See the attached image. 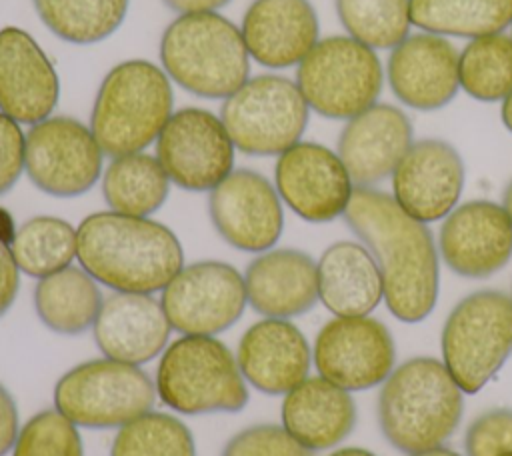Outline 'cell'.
<instances>
[{
  "label": "cell",
  "mask_w": 512,
  "mask_h": 456,
  "mask_svg": "<svg viewBox=\"0 0 512 456\" xmlns=\"http://www.w3.org/2000/svg\"><path fill=\"white\" fill-rule=\"evenodd\" d=\"M348 228L374 256L392 316L414 324L438 300V248L428 226L406 214L392 194L354 186L342 214Z\"/></svg>",
  "instance_id": "obj_1"
},
{
  "label": "cell",
  "mask_w": 512,
  "mask_h": 456,
  "mask_svg": "<svg viewBox=\"0 0 512 456\" xmlns=\"http://www.w3.org/2000/svg\"><path fill=\"white\" fill-rule=\"evenodd\" d=\"M76 258L96 282L140 294L162 290L184 266L180 240L168 226L114 210L80 222Z\"/></svg>",
  "instance_id": "obj_2"
},
{
  "label": "cell",
  "mask_w": 512,
  "mask_h": 456,
  "mask_svg": "<svg viewBox=\"0 0 512 456\" xmlns=\"http://www.w3.org/2000/svg\"><path fill=\"white\" fill-rule=\"evenodd\" d=\"M462 388L444 362L418 356L396 366L378 394V424L400 452L414 454L442 446L464 412Z\"/></svg>",
  "instance_id": "obj_3"
},
{
  "label": "cell",
  "mask_w": 512,
  "mask_h": 456,
  "mask_svg": "<svg viewBox=\"0 0 512 456\" xmlns=\"http://www.w3.org/2000/svg\"><path fill=\"white\" fill-rule=\"evenodd\" d=\"M162 70L200 98H228L250 74V54L236 24L216 12L180 14L160 38Z\"/></svg>",
  "instance_id": "obj_4"
},
{
  "label": "cell",
  "mask_w": 512,
  "mask_h": 456,
  "mask_svg": "<svg viewBox=\"0 0 512 456\" xmlns=\"http://www.w3.org/2000/svg\"><path fill=\"white\" fill-rule=\"evenodd\" d=\"M168 74L148 60H124L102 80L90 116V130L104 156L142 152L158 140L172 116Z\"/></svg>",
  "instance_id": "obj_5"
},
{
  "label": "cell",
  "mask_w": 512,
  "mask_h": 456,
  "mask_svg": "<svg viewBox=\"0 0 512 456\" xmlns=\"http://www.w3.org/2000/svg\"><path fill=\"white\" fill-rule=\"evenodd\" d=\"M154 384L180 414L240 412L248 402L238 360L214 336H182L164 348Z\"/></svg>",
  "instance_id": "obj_6"
},
{
  "label": "cell",
  "mask_w": 512,
  "mask_h": 456,
  "mask_svg": "<svg viewBox=\"0 0 512 456\" xmlns=\"http://www.w3.org/2000/svg\"><path fill=\"white\" fill-rule=\"evenodd\" d=\"M442 362L464 394L480 392L512 354V296L478 290L464 296L442 328Z\"/></svg>",
  "instance_id": "obj_7"
},
{
  "label": "cell",
  "mask_w": 512,
  "mask_h": 456,
  "mask_svg": "<svg viewBox=\"0 0 512 456\" xmlns=\"http://www.w3.org/2000/svg\"><path fill=\"white\" fill-rule=\"evenodd\" d=\"M382 84L376 50L352 36L318 40L296 70V86L308 108L332 120H350L374 106Z\"/></svg>",
  "instance_id": "obj_8"
},
{
  "label": "cell",
  "mask_w": 512,
  "mask_h": 456,
  "mask_svg": "<svg viewBox=\"0 0 512 456\" xmlns=\"http://www.w3.org/2000/svg\"><path fill=\"white\" fill-rule=\"evenodd\" d=\"M156 384L136 364L98 358L70 368L54 386L56 408L84 428H120L150 412Z\"/></svg>",
  "instance_id": "obj_9"
},
{
  "label": "cell",
  "mask_w": 512,
  "mask_h": 456,
  "mask_svg": "<svg viewBox=\"0 0 512 456\" xmlns=\"http://www.w3.org/2000/svg\"><path fill=\"white\" fill-rule=\"evenodd\" d=\"M310 108L290 78L260 74L230 94L220 120L234 146L250 156H280L298 144Z\"/></svg>",
  "instance_id": "obj_10"
},
{
  "label": "cell",
  "mask_w": 512,
  "mask_h": 456,
  "mask_svg": "<svg viewBox=\"0 0 512 456\" xmlns=\"http://www.w3.org/2000/svg\"><path fill=\"white\" fill-rule=\"evenodd\" d=\"M102 158L92 130L72 116H48L26 132L24 170L50 196L88 192L102 174Z\"/></svg>",
  "instance_id": "obj_11"
},
{
  "label": "cell",
  "mask_w": 512,
  "mask_h": 456,
  "mask_svg": "<svg viewBox=\"0 0 512 456\" xmlns=\"http://www.w3.org/2000/svg\"><path fill=\"white\" fill-rule=\"evenodd\" d=\"M248 298L244 276L216 260L182 266L162 288L160 304L182 336H214L230 328L244 312Z\"/></svg>",
  "instance_id": "obj_12"
},
{
  "label": "cell",
  "mask_w": 512,
  "mask_h": 456,
  "mask_svg": "<svg viewBox=\"0 0 512 456\" xmlns=\"http://www.w3.org/2000/svg\"><path fill=\"white\" fill-rule=\"evenodd\" d=\"M234 148L220 116L188 106L168 118L156 140V158L170 182L190 192H204L232 172Z\"/></svg>",
  "instance_id": "obj_13"
},
{
  "label": "cell",
  "mask_w": 512,
  "mask_h": 456,
  "mask_svg": "<svg viewBox=\"0 0 512 456\" xmlns=\"http://www.w3.org/2000/svg\"><path fill=\"white\" fill-rule=\"evenodd\" d=\"M318 374L336 386L358 392L382 384L396 364L394 338L372 316H334L314 340Z\"/></svg>",
  "instance_id": "obj_14"
},
{
  "label": "cell",
  "mask_w": 512,
  "mask_h": 456,
  "mask_svg": "<svg viewBox=\"0 0 512 456\" xmlns=\"http://www.w3.org/2000/svg\"><path fill=\"white\" fill-rule=\"evenodd\" d=\"M280 200L306 222H330L344 214L354 192L340 156L318 142H298L274 168Z\"/></svg>",
  "instance_id": "obj_15"
},
{
  "label": "cell",
  "mask_w": 512,
  "mask_h": 456,
  "mask_svg": "<svg viewBox=\"0 0 512 456\" xmlns=\"http://www.w3.org/2000/svg\"><path fill=\"white\" fill-rule=\"evenodd\" d=\"M208 212L216 232L242 252L270 250L284 228L282 200L258 172L232 170L208 196Z\"/></svg>",
  "instance_id": "obj_16"
},
{
  "label": "cell",
  "mask_w": 512,
  "mask_h": 456,
  "mask_svg": "<svg viewBox=\"0 0 512 456\" xmlns=\"http://www.w3.org/2000/svg\"><path fill=\"white\" fill-rule=\"evenodd\" d=\"M438 254L462 278H488L512 258V218L502 204L470 200L442 222Z\"/></svg>",
  "instance_id": "obj_17"
},
{
  "label": "cell",
  "mask_w": 512,
  "mask_h": 456,
  "mask_svg": "<svg viewBox=\"0 0 512 456\" xmlns=\"http://www.w3.org/2000/svg\"><path fill=\"white\" fill-rule=\"evenodd\" d=\"M466 172L458 150L440 138L414 140L392 172V198L412 218L444 220L456 206Z\"/></svg>",
  "instance_id": "obj_18"
},
{
  "label": "cell",
  "mask_w": 512,
  "mask_h": 456,
  "mask_svg": "<svg viewBox=\"0 0 512 456\" xmlns=\"http://www.w3.org/2000/svg\"><path fill=\"white\" fill-rule=\"evenodd\" d=\"M458 48L430 32L408 34L392 48L386 78L394 96L408 108L432 112L454 100L460 88Z\"/></svg>",
  "instance_id": "obj_19"
},
{
  "label": "cell",
  "mask_w": 512,
  "mask_h": 456,
  "mask_svg": "<svg viewBox=\"0 0 512 456\" xmlns=\"http://www.w3.org/2000/svg\"><path fill=\"white\" fill-rule=\"evenodd\" d=\"M60 98L54 64L38 42L16 26L0 30V112L18 124L52 116Z\"/></svg>",
  "instance_id": "obj_20"
},
{
  "label": "cell",
  "mask_w": 512,
  "mask_h": 456,
  "mask_svg": "<svg viewBox=\"0 0 512 456\" xmlns=\"http://www.w3.org/2000/svg\"><path fill=\"white\" fill-rule=\"evenodd\" d=\"M412 142V124L406 112L394 104L376 102L346 120L336 154L346 166L354 186L374 188L378 182L392 176Z\"/></svg>",
  "instance_id": "obj_21"
},
{
  "label": "cell",
  "mask_w": 512,
  "mask_h": 456,
  "mask_svg": "<svg viewBox=\"0 0 512 456\" xmlns=\"http://www.w3.org/2000/svg\"><path fill=\"white\" fill-rule=\"evenodd\" d=\"M92 330L106 358L140 366L166 348L172 326L152 294L114 292L104 298Z\"/></svg>",
  "instance_id": "obj_22"
},
{
  "label": "cell",
  "mask_w": 512,
  "mask_h": 456,
  "mask_svg": "<svg viewBox=\"0 0 512 456\" xmlns=\"http://www.w3.org/2000/svg\"><path fill=\"white\" fill-rule=\"evenodd\" d=\"M240 32L250 58L266 68H288L316 46L320 26L308 0H254Z\"/></svg>",
  "instance_id": "obj_23"
},
{
  "label": "cell",
  "mask_w": 512,
  "mask_h": 456,
  "mask_svg": "<svg viewBox=\"0 0 512 456\" xmlns=\"http://www.w3.org/2000/svg\"><path fill=\"white\" fill-rule=\"evenodd\" d=\"M240 372L264 394H286L308 378L312 352L306 336L284 318L252 324L238 342Z\"/></svg>",
  "instance_id": "obj_24"
},
{
  "label": "cell",
  "mask_w": 512,
  "mask_h": 456,
  "mask_svg": "<svg viewBox=\"0 0 512 456\" xmlns=\"http://www.w3.org/2000/svg\"><path fill=\"white\" fill-rule=\"evenodd\" d=\"M248 304L266 318H294L314 308L318 298V266L296 248L266 250L246 272Z\"/></svg>",
  "instance_id": "obj_25"
},
{
  "label": "cell",
  "mask_w": 512,
  "mask_h": 456,
  "mask_svg": "<svg viewBox=\"0 0 512 456\" xmlns=\"http://www.w3.org/2000/svg\"><path fill=\"white\" fill-rule=\"evenodd\" d=\"M282 424L308 450H326L354 430L356 404L348 390L312 376L286 392Z\"/></svg>",
  "instance_id": "obj_26"
},
{
  "label": "cell",
  "mask_w": 512,
  "mask_h": 456,
  "mask_svg": "<svg viewBox=\"0 0 512 456\" xmlns=\"http://www.w3.org/2000/svg\"><path fill=\"white\" fill-rule=\"evenodd\" d=\"M316 266L318 298L334 316H366L382 302V274L362 242L330 244Z\"/></svg>",
  "instance_id": "obj_27"
},
{
  "label": "cell",
  "mask_w": 512,
  "mask_h": 456,
  "mask_svg": "<svg viewBox=\"0 0 512 456\" xmlns=\"http://www.w3.org/2000/svg\"><path fill=\"white\" fill-rule=\"evenodd\" d=\"M102 302L96 280L76 266L40 278L34 288V308L40 322L58 334L72 336L92 328Z\"/></svg>",
  "instance_id": "obj_28"
},
{
  "label": "cell",
  "mask_w": 512,
  "mask_h": 456,
  "mask_svg": "<svg viewBox=\"0 0 512 456\" xmlns=\"http://www.w3.org/2000/svg\"><path fill=\"white\" fill-rule=\"evenodd\" d=\"M170 178L156 156L134 152L112 158L102 176V196L110 210L148 218L168 198Z\"/></svg>",
  "instance_id": "obj_29"
},
{
  "label": "cell",
  "mask_w": 512,
  "mask_h": 456,
  "mask_svg": "<svg viewBox=\"0 0 512 456\" xmlns=\"http://www.w3.org/2000/svg\"><path fill=\"white\" fill-rule=\"evenodd\" d=\"M410 20L430 34L472 40L512 26V0H410Z\"/></svg>",
  "instance_id": "obj_30"
},
{
  "label": "cell",
  "mask_w": 512,
  "mask_h": 456,
  "mask_svg": "<svg viewBox=\"0 0 512 456\" xmlns=\"http://www.w3.org/2000/svg\"><path fill=\"white\" fill-rule=\"evenodd\" d=\"M130 0H32L44 26L64 42L88 46L114 34Z\"/></svg>",
  "instance_id": "obj_31"
},
{
  "label": "cell",
  "mask_w": 512,
  "mask_h": 456,
  "mask_svg": "<svg viewBox=\"0 0 512 456\" xmlns=\"http://www.w3.org/2000/svg\"><path fill=\"white\" fill-rule=\"evenodd\" d=\"M10 250L20 272L44 278L76 258V228L56 216H34L18 226Z\"/></svg>",
  "instance_id": "obj_32"
},
{
  "label": "cell",
  "mask_w": 512,
  "mask_h": 456,
  "mask_svg": "<svg viewBox=\"0 0 512 456\" xmlns=\"http://www.w3.org/2000/svg\"><path fill=\"white\" fill-rule=\"evenodd\" d=\"M460 88L480 102H504L512 94V36L472 38L458 60Z\"/></svg>",
  "instance_id": "obj_33"
},
{
  "label": "cell",
  "mask_w": 512,
  "mask_h": 456,
  "mask_svg": "<svg viewBox=\"0 0 512 456\" xmlns=\"http://www.w3.org/2000/svg\"><path fill=\"white\" fill-rule=\"evenodd\" d=\"M340 24L354 40L392 50L410 34V0H334Z\"/></svg>",
  "instance_id": "obj_34"
},
{
  "label": "cell",
  "mask_w": 512,
  "mask_h": 456,
  "mask_svg": "<svg viewBox=\"0 0 512 456\" xmlns=\"http://www.w3.org/2000/svg\"><path fill=\"white\" fill-rule=\"evenodd\" d=\"M110 456H196V446L182 420L150 410L118 428Z\"/></svg>",
  "instance_id": "obj_35"
},
{
  "label": "cell",
  "mask_w": 512,
  "mask_h": 456,
  "mask_svg": "<svg viewBox=\"0 0 512 456\" xmlns=\"http://www.w3.org/2000/svg\"><path fill=\"white\" fill-rule=\"evenodd\" d=\"M12 456H84V448L76 424L58 408H50L20 428Z\"/></svg>",
  "instance_id": "obj_36"
},
{
  "label": "cell",
  "mask_w": 512,
  "mask_h": 456,
  "mask_svg": "<svg viewBox=\"0 0 512 456\" xmlns=\"http://www.w3.org/2000/svg\"><path fill=\"white\" fill-rule=\"evenodd\" d=\"M222 456H312L284 426L256 424L234 434Z\"/></svg>",
  "instance_id": "obj_37"
},
{
  "label": "cell",
  "mask_w": 512,
  "mask_h": 456,
  "mask_svg": "<svg viewBox=\"0 0 512 456\" xmlns=\"http://www.w3.org/2000/svg\"><path fill=\"white\" fill-rule=\"evenodd\" d=\"M466 456H500L512 452V408L478 414L464 436Z\"/></svg>",
  "instance_id": "obj_38"
},
{
  "label": "cell",
  "mask_w": 512,
  "mask_h": 456,
  "mask_svg": "<svg viewBox=\"0 0 512 456\" xmlns=\"http://www.w3.org/2000/svg\"><path fill=\"white\" fill-rule=\"evenodd\" d=\"M26 160V136L20 124L0 112V196L20 178Z\"/></svg>",
  "instance_id": "obj_39"
},
{
  "label": "cell",
  "mask_w": 512,
  "mask_h": 456,
  "mask_svg": "<svg viewBox=\"0 0 512 456\" xmlns=\"http://www.w3.org/2000/svg\"><path fill=\"white\" fill-rule=\"evenodd\" d=\"M20 286V268L14 262L10 246L0 238V318L12 306Z\"/></svg>",
  "instance_id": "obj_40"
},
{
  "label": "cell",
  "mask_w": 512,
  "mask_h": 456,
  "mask_svg": "<svg viewBox=\"0 0 512 456\" xmlns=\"http://www.w3.org/2000/svg\"><path fill=\"white\" fill-rule=\"evenodd\" d=\"M18 410L10 392L0 384V456H6L18 438Z\"/></svg>",
  "instance_id": "obj_41"
},
{
  "label": "cell",
  "mask_w": 512,
  "mask_h": 456,
  "mask_svg": "<svg viewBox=\"0 0 512 456\" xmlns=\"http://www.w3.org/2000/svg\"><path fill=\"white\" fill-rule=\"evenodd\" d=\"M170 10L178 14H198V12H216L226 6L230 0H162Z\"/></svg>",
  "instance_id": "obj_42"
},
{
  "label": "cell",
  "mask_w": 512,
  "mask_h": 456,
  "mask_svg": "<svg viewBox=\"0 0 512 456\" xmlns=\"http://www.w3.org/2000/svg\"><path fill=\"white\" fill-rule=\"evenodd\" d=\"M408 456H462V454H458L456 450L446 448V446H436V448H428V450L414 452V454H408Z\"/></svg>",
  "instance_id": "obj_43"
},
{
  "label": "cell",
  "mask_w": 512,
  "mask_h": 456,
  "mask_svg": "<svg viewBox=\"0 0 512 456\" xmlns=\"http://www.w3.org/2000/svg\"><path fill=\"white\" fill-rule=\"evenodd\" d=\"M328 456H376L374 452L366 450V448H356V446H350V448H340V450H334L330 452Z\"/></svg>",
  "instance_id": "obj_44"
},
{
  "label": "cell",
  "mask_w": 512,
  "mask_h": 456,
  "mask_svg": "<svg viewBox=\"0 0 512 456\" xmlns=\"http://www.w3.org/2000/svg\"><path fill=\"white\" fill-rule=\"evenodd\" d=\"M500 118L504 122V126L512 132V94L502 102V108H500Z\"/></svg>",
  "instance_id": "obj_45"
},
{
  "label": "cell",
  "mask_w": 512,
  "mask_h": 456,
  "mask_svg": "<svg viewBox=\"0 0 512 456\" xmlns=\"http://www.w3.org/2000/svg\"><path fill=\"white\" fill-rule=\"evenodd\" d=\"M502 206L506 208V212H508L510 218H512V180L508 182V186H506V190H504V202H502Z\"/></svg>",
  "instance_id": "obj_46"
},
{
  "label": "cell",
  "mask_w": 512,
  "mask_h": 456,
  "mask_svg": "<svg viewBox=\"0 0 512 456\" xmlns=\"http://www.w3.org/2000/svg\"><path fill=\"white\" fill-rule=\"evenodd\" d=\"M500 456H512V452H506V454H500Z\"/></svg>",
  "instance_id": "obj_47"
}]
</instances>
